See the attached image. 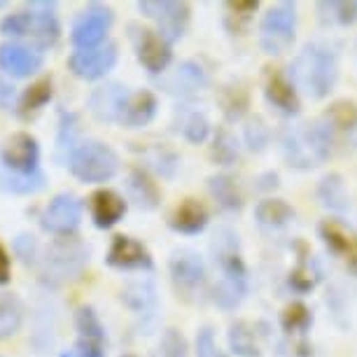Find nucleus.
<instances>
[{
  "instance_id": "nucleus-1",
  "label": "nucleus",
  "mask_w": 357,
  "mask_h": 357,
  "mask_svg": "<svg viewBox=\"0 0 357 357\" xmlns=\"http://www.w3.org/2000/svg\"><path fill=\"white\" fill-rule=\"evenodd\" d=\"M0 33L5 38L31 40L36 50H50L61 38V24L56 17V3L33 0L26 3V10L12 12L0 22Z\"/></svg>"
},
{
  "instance_id": "nucleus-2",
  "label": "nucleus",
  "mask_w": 357,
  "mask_h": 357,
  "mask_svg": "<svg viewBox=\"0 0 357 357\" xmlns=\"http://www.w3.org/2000/svg\"><path fill=\"white\" fill-rule=\"evenodd\" d=\"M339 77L334 52L322 43H308L292 61V82L315 100L329 96Z\"/></svg>"
},
{
  "instance_id": "nucleus-3",
  "label": "nucleus",
  "mask_w": 357,
  "mask_h": 357,
  "mask_svg": "<svg viewBox=\"0 0 357 357\" xmlns=\"http://www.w3.org/2000/svg\"><path fill=\"white\" fill-rule=\"evenodd\" d=\"M215 264L220 268V282L215 287V301L222 308H236L248 292V271L238 252V241L229 229L215 236L213 241Z\"/></svg>"
},
{
  "instance_id": "nucleus-4",
  "label": "nucleus",
  "mask_w": 357,
  "mask_h": 357,
  "mask_svg": "<svg viewBox=\"0 0 357 357\" xmlns=\"http://www.w3.org/2000/svg\"><path fill=\"white\" fill-rule=\"evenodd\" d=\"M332 150L334 131L329 129L325 119L294 126L282 136V154H285L287 164L292 168H299V171L320 166L322 161L332 157Z\"/></svg>"
},
{
  "instance_id": "nucleus-5",
  "label": "nucleus",
  "mask_w": 357,
  "mask_h": 357,
  "mask_svg": "<svg viewBox=\"0 0 357 357\" xmlns=\"http://www.w3.org/2000/svg\"><path fill=\"white\" fill-rule=\"evenodd\" d=\"M86 264H89V245L73 236H63L47 245L38 261V271L43 282L56 287L77 280L84 273Z\"/></svg>"
},
{
  "instance_id": "nucleus-6",
  "label": "nucleus",
  "mask_w": 357,
  "mask_h": 357,
  "mask_svg": "<svg viewBox=\"0 0 357 357\" xmlns=\"http://www.w3.org/2000/svg\"><path fill=\"white\" fill-rule=\"evenodd\" d=\"M68 168L79 183L98 185L107 183L119 173V157L107 143L84 140L68 157Z\"/></svg>"
},
{
  "instance_id": "nucleus-7",
  "label": "nucleus",
  "mask_w": 357,
  "mask_h": 357,
  "mask_svg": "<svg viewBox=\"0 0 357 357\" xmlns=\"http://www.w3.org/2000/svg\"><path fill=\"white\" fill-rule=\"evenodd\" d=\"M294 31H296V5L280 3L271 8L259 24L264 52L266 54L287 52V47L294 43Z\"/></svg>"
},
{
  "instance_id": "nucleus-8",
  "label": "nucleus",
  "mask_w": 357,
  "mask_h": 357,
  "mask_svg": "<svg viewBox=\"0 0 357 357\" xmlns=\"http://www.w3.org/2000/svg\"><path fill=\"white\" fill-rule=\"evenodd\" d=\"M171 280L180 296L187 301H197L206 287V266L194 250L180 248L171 255Z\"/></svg>"
},
{
  "instance_id": "nucleus-9",
  "label": "nucleus",
  "mask_w": 357,
  "mask_h": 357,
  "mask_svg": "<svg viewBox=\"0 0 357 357\" xmlns=\"http://www.w3.org/2000/svg\"><path fill=\"white\" fill-rule=\"evenodd\" d=\"M79 222H82V201L70 192L56 194L43 208V215H40V227L47 234L59 236V238L75 234Z\"/></svg>"
},
{
  "instance_id": "nucleus-10",
  "label": "nucleus",
  "mask_w": 357,
  "mask_h": 357,
  "mask_svg": "<svg viewBox=\"0 0 357 357\" xmlns=\"http://www.w3.org/2000/svg\"><path fill=\"white\" fill-rule=\"evenodd\" d=\"M0 166L17 175L40 173V143L26 131L12 133L0 147Z\"/></svg>"
},
{
  "instance_id": "nucleus-11",
  "label": "nucleus",
  "mask_w": 357,
  "mask_h": 357,
  "mask_svg": "<svg viewBox=\"0 0 357 357\" xmlns=\"http://www.w3.org/2000/svg\"><path fill=\"white\" fill-rule=\"evenodd\" d=\"M114 15L107 5L91 3L89 8L82 10L77 15V19L73 22L70 40L77 50H89V47L103 45V40L107 36V31L112 29Z\"/></svg>"
},
{
  "instance_id": "nucleus-12",
  "label": "nucleus",
  "mask_w": 357,
  "mask_h": 357,
  "mask_svg": "<svg viewBox=\"0 0 357 357\" xmlns=\"http://www.w3.org/2000/svg\"><path fill=\"white\" fill-rule=\"evenodd\" d=\"M131 40L133 50H136V59L150 75H159L168 68L173 59L171 43L161 36L159 31L143 29V26H131Z\"/></svg>"
},
{
  "instance_id": "nucleus-13",
  "label": "nucleus",
  "mask_w": 357,
  "mask_h": 357,
  "mask_svg": "<svg viewBox=\"0 0 357 357\" xmlns=\"http://www.w3.org/2000/svg\"><path fill=\"white\" fill-rule=\"evenodd\" d=\"M138 10L157 22L159 33L168 43L183 38L190 24V5L178 0H140Z\"/></svg>"
},
{
  "instance_id": "nucleus-14",
  "label": "nucleus",
  "mask_w": 357,
  "mask_h": 357,
  "mask_svg": "<svg viewBox=\"0 0 357 357\" xmlns=\"http://www.w3.org/2000/svg\"><path fill=\"white\" fill-rule=\"evenodd\" d=\"M119 52L114 43H103L89 50H75L68 59V68L79 79H100L117 66Z\"/></svg>"
},
{
  "instance_id": "nucleus-15",
  "label": "nucleus",
  "mask_w": 357,
  "mask_h": 357,
  "mask_svg": "<svg viewBox=\"0 0 357 357\" xmlns=\"http://www.w3.org/2000/svg\"><path fill=\"white\" fill-rule=\"evenodd\" d=\"M45 56L36 47L22 43H3L0 45V70L10 77H31L43 68Z\"/></svg>"
},
{
  "instance_id": "nucleus-16",
  "label": "nucleus",
  "mask_w": 357,
  "mask_h": 357,
  "mask_svg": "<svg viewBox=\"0 0 357 357\" xmlns=\"http://www.w3.org/2000/svg\"><path fill=\"white\" fill-rule=\"evenodd\" d=\"M105 261L114 268H122V271H133V268H145L150 271L154 266L150 250L140 243V241L131 238V236H114L110 248H107Z\"/></svg>"
},
{
  "instance_id": "nucleus-17",
  "label": "nucleus",
  "mask_w": 357,
  "mask_h": 357,
  "mask_svg": "<svg viewBox=\"0 0 357 357\" xmlns=\"http://www.w3.org/2000/svg\"><path fill=\"white\" fill-rule=\"evenodd\" d=\"M320 238L339 257L353 275H357V234L336 220L320 222Z\"/></svg>"
},
{
  "instance_id": "nucleus-18",
  "label": "nucleus",
  "mask_w": 357,
  "mask_h": 357,
  "mask_svg": "<svg viewBox=\"0 0 357 357\" xmlns=\"http://www.w3.org/2000/svg\"><path fill=\"white\" fill-rule=\"evenodd\" d=\"M126 98H129V91H126V86H122V84L98 86V89H93L89 96V110L98 122H107V124L117 122L119 124Z\"/></svg>"
},
{
  "instance_id": "nucleus-19",
  "label": "nucleus",
  "mask_w": 357,
  "mask_h": 357,
  "mask_svg": "<svg viewBox=\"0 0 357 357\" xmlns=\"http://www.w3.org/2000/svg\"><path fill=\"white\" fill-rule=\"evenodd\" d=\"M264 96L275 110L282 114H296L299 112V96L296 86L285 73L278 68H268L264 79Z\"/></svg>"
},
{
  "instance_id": "nucleus-20",
  "label": "nucleus",
  "mask_w": 357,
  "mask_h": 357,
  "mask_svg": "<svg viewBox=\"0 0 357 357\" xmlns=\"http://www.w3.org/2000/svg\"><path fill=\"white\" fill-rule=\"evenodd\" d=\"M91 220L98 229H112L126 213V201L122 194L112 190H98L89 199Z\"/></svg>"
},
{
  "instance_id": "nucleus-21",
  "label": "nucleus",
  "mask_w": 357,
  "mask_h": 357,
  "mask_svg": "<svg viewBox=\"0 0 357 357\" xmlns=\"http://www.w3.org/2000/svg\"><path fill=\"white\" fill-rule=\"evenodd\" d=\"M159 107V100L152 91L140 89L136 93H129L122 110V117H119V124L126 126V129H140V126H147L154 119Z\"/></svg>"
},
{
  "instance_id": "nucleus-22",
  "label": "nucleus",
  "mask_w": 357,
  "mask_h": 357,
  "mask_svg": "<svg viewBox=\"0 0 357 357\" xmlns=\"http://www.w3.org/2000/svg\"><path fill=\"white\" fill-rule=\"evenodd\" d=\"M173 231L178 234H187L194 236L199 231H204L208 225V211L206 206L197 199H185L175 206V211L171 213V220H168Z\"/></svg>"
},
{
  "instance_id": "nucleus-23",
  "label": "nucleus",
  "mask_w": 357,
  "mask_h": 357,
  "mask_svg": "<svg viewBox=\"0 0 357 357\" xmlns=\"http://www.w3.org/2000/svg\"><path fill=\"white\" fill-rule=\"evenodd\" d=\"M126 192H129L131 201H136V206L143 208V211H154L161 201L157 183L150 178V173L145 168L138 166H133L129 175H126Z\"/></svg>"
},
{
  "instance_id": "nucleus-24",
  "label": "nucleus",
  "mask_w": 357,
  "mask_h": 357,
  "mask_svg": "<svg viewBox=\"0 0 357 357\" xmlns=\"http://www.w3.org/2000/svg\"><path fill=\"white\" fill-rule=\"evenodd\" d=\"M75 327H77V346L105 353V327H103V322L98 320L93 308L89 306L77 308Z\"/></svg>"
},
{
  "instance_id": "nucleus-25",
  "label": "nucleus",
  "mask_w": 357,
  "mask_h": 357,
  "mask_svg": "<svg viewBox=\"0 0 357 357\" xmlns=\"http://www.w3.org/2000/svg\"><path fill=\"white\" fill-rule=\"evenodd\" d=\"M52 77H43L38 82H33L29 89H24V93L19 96L17 103V112L22 114L24 119H31L33 114L40 112L43 107L52 100Z\"/></svg>"
},
{
  "instance_id": "nucleus-26",
  "label": "nucleus",
  "mask_w": 357,
  "mask_h": 357,
  "mask_svg": "<svg viewBox=\"0 0 357 357\" xmlns=\"http://www.w3.org/2000/svg\"><path fill=\"white\" fill-rule=\"evenodd\" d=\"M24 325V304L12 292H0V341L12 339Z\"/></svg>"
},
{
  "instance_id": "nucleus-27",
  "label": "nucleus",
  "mask_w": 357,
  "mask_h": 357,
  "mask_svg": "<svg viewBox=\"0 0 357 357\" xmlns=\"http://www.w3.org/2000/svg\"><path fill=\"white\" fill-rule=\"evenodd\" d=\"M255 218H257L261 227L280 229L294 218V211H292V206L282 199H264L255 208Z\"/></svg>"
},
{
  "instance_id": "nucleus-28",
  "label": "nucleus",
  "mask_w": 357,
  "mask_h": 357,
  "mask_svg": "<svg viewBox=\"0 0 357 357\" xmlns=\"http://www.w3.org/2000/svg\"><path fill=\"white\" fill-rule=\"evenodd\" d=\"M45 173L40 171L36 175H17L10 173L0 166V190L8 194H17V197H29V194H36L45 187Z\"/></svg>"
},
{
  "instance_id": "nucleus-29",
  "label": "nucleus",
  "mask_w": 357,
  "mask_h": 357,
  "mask_svg": "<svg viewBox=\"0 0 357 357\" xmlns=\"http://www.w3.org/2000/svg\"><path fill=\"white\" fill-rule=\"evenodd\" d=\"M325 122L334 133L357 131V103L353 100H336L327 107Z\"/></svg>"
},
{
  "instance_id": "nucleus-30",
  "label": "nucleus",
  "mask_w": 357,
  "mask_h": 357,
  "mask_svg": "<svg viewBox=\"0 0 357 357\" xmlns=\"http://www.w3.org/2000/svg\"><path fill=\"white\" fill-rule=\"evenodd\" d=\"M208 190H211L213 199L218 201L222 208H227V211H238V208L243 206V197H241V192H238V185H236V180L229 178V175H213V178L208 180Z\"/></svg>"
},
{
  "instance_id": "nucleus-31",
  "label": "nucleus",
  "mask_w": 357,
  "mask_h": 357,
  "mask_svg": "<svg viewBox=\"0 0 357 357\" xmlns=\"http://www.w3.org/2000/svg\"><path fill=\"white\" fill-rule=\"evenodd\" d=\"M171 84H175V91H180V93H194L197 89H204L208 84V75L199 63L185 61L178 66Z\"/></svg>"
},
{
  "instance_id": "nucleus-32",
  "label": "nucleus",
  "mask_w": 357,
  "mask_h": 357,
  "mask_svg": "<svg viewBox=\"0 0 357 357\" xmlns=\"http://www.w3.org/2000/svg\"><path fill=\"white\" fill-rule=\"evenodd\" d=\"M318 197L322 204L327 208H332V211H346L348 208V194H346V187H343V178L336 173L322 178V183L318 187Z\"/></svg>"
},
{
  "instance_id": "nucleus-33",
  "label": "nucleus",
  "mask_w": 357,
  "mask_h": 357,
  "mask_svg": "<svg viewBox=\"0 0 357 357\" xmlns=\"http://www.w3.org/2000/svg\"><path fill=\"white\" fill-rule=\"evenodd\" d=\"M211 157L220 166H231L238 159V143H236V138L229 129H218V133H215Z\"/></svg>"
},
{
  "instance_id": "nucleus-34",
  "label": "nucleus",
  "mask_w": 357,
  "mask_h": 357,
  "mask_svg": "<svg viewBox=\"0 0 357 357\" xmlns=\"http://www.w3.org/2000/svg\"><path fill=\"white\" fill-rule=\"evenodd\" d=\"M229 346L236 355L241 357H255L257 355V341H255V332L248 322H236L229 332Z\"/></svg>"
},
{
  "instance_id": "nucleus-35",
  "label": "nucleus",
  "mask_w": 357,
  "mask_h": 357,
  "mask_svg": "<svg viewBox=\"0 0 357 357\" xmlns=\"http://www.w3.org/2000/svg\"><path fill=\"white\" fill-rule=\"evenodd\" d=\"M122 301L133 311H147V308L154 306L157 296H154V287L150 282H133V285L122 292Z\"/></svg>"
},
{
  "instance_id": "nucleus-36",
  "label": "nucleus",
  "mask_w": 357,
  "mask_h": 357,
  "mask_svg": "<svg viewBox=\"0 0 357 357\" xmlns=\"http://www.w3.org/2000/svg\"><path fill=\"white\" fill-rule=\"evenodd\" d=\"M311 311L301 304V301H294V304H289L285 311H282V329L285 332H306L308 327H311Z\"/></svg>"
},
{
  "instance_id": "nucleus-37",
  "label": "nucleus",
  "mask_w": 357,
  "mask_h": 357,
  "mask_svg": "<svg viewBox=\"0 0 357 357\" xmlns=\"http://www.w3.org/2000/svg\"><path fill=\"white\" fill-rule=\"evenodd\" d=\"M248 107V93L241 86H225L222 89V110L229 119H238Z\"/></svg>"
},
{
  "instance_id": "nucleus-38",
  "label": "nucleus",
  "mask_w": 357,
  "mask_h": 357,
  "mask_svg": "<svg viewBox=\"0 0 357 357\" xmlns=\"http://www.w3.org/2000/svg\"><path fill=\"white\" fill-rule=\"evenodd\" d=\"M208 131H211V124H208L206 114L190 112L183 119V136L190 140V143H194V145L204 143V140L208 138Z\"/></svg>"
},
{
  "instance_id": "nucleus-39",
  "label": "nucleus",
  "mask_w": 357,
  "mask_h": 357,
  "mask_svg": "<svg viewBox=\"0 0 357 357\" xmlns=\"http://www.w3.org/2000/svg\"><path fill=\"white\" fill-rule=\"evenodd\" d=\"M318 271L313 268L311 261L301 259L299 264H296V268L292 271V275H289V282H292L294 289H299V292H308V289L315 287V282H318Z\"/></svg>"
},
{
  "instance_id": "nucleus-40",
  "label": "nucleus",
  "mask_w": 357,
  "mask_h": 357,
  "mask_svg": "<svg viewBox=\"0 0 357 357\" xmlns=\"http://www.w3.org/2000/svg\"><path fill=\"white\" fill-rule=\"evenodd\" d=\"M75 133H77V117L73 112H61V126H59V152L68 150L75 152Z\"/></svg>"
},
{
  "instance_id": "nucleus-41",
  "label": "nucleus",
  "mask_w": 357,
  "mask_h": 357,
  "mask_svg": "<svg viewBox=\"0 0 357 357\" xmlns=\"http://www.w3.org/2000/svg\"><path fill=\"white\" fill-rule=\"evenodd\" d=\"M161 355L164 357H185L187 355V341L178 329H166L161 339Z\"/></svg>"
},
{
  "instance_id": "nucleus-42",
  "label": "nucleus",
  "mask_w": 357,
  "mask_h": 357,
  "mask_svg": "<svg viewBox=\"0 0 357 357\" xmlns=\"http://www.w3.org/2000/svg\"><path fill=\"white\" fill-rule=\"evenodd\" d=\"M322 8L332 10V19L341 26H350L357 22V3L350 0V3H320Z\"/></svg>"
},
{
  "instance_id": "nucleus-43",
  "label": "nucleus",
  "mask_w": 357,
  "mask_h": 357,
  "mask_svg": "<svg viewBox=\"0 0 357 357\" xmlns=\"http://www.w3.org/2000/svg\"><path fill=\"white\" fill-rule=\"evenodd\" d=\"M12 248H15V255L24 261V264H33L38 257V241L33 234H19Z\"/></svg>"
},
{
  "instance_id": "nucleus-44",
  "label": "nucleus",
  "mask_w": 357,
  "mask_h": 357,
  "mask_svg": "<svg viewBox=\"0 0 357 357\" xmlns=\"http://www.w3.org/2000/svg\"><path fill=\"white\" fill-rule=\"evenodd\" d=\"M245 140H248V145H250L252 150H261V147L266 145V140H268L266 126L261 124L259 119H255V122H250L245 126Z\"/></svg>"
},
{
  "instance_id": "nucleus-45",
  "label": "nucleus",
  "mask_w": 357,
  "mask_h": 357,
  "mask_svg": "<svg viewBox=\"0 0 357 357\" xmlns=\"http://www.w3.org/2000/svg\"><path fill=\"white\" fill-rule=\"evenodd\" d=\"M197 353H199V357H220L218 346H215V339H213V332H211V329H201V332H199Z\"/></svg>"
},
{
  "instance_id": "nucleus-46",
  "label": "nucleus",
  "mask_w": 357,
  "mask_h": 357,
  "mask_svg": "<svg viewBox=\"0 0 357 357\" xmlns=\"http://www.w3.org/2000/svg\"><path fill=\"white\" fill-rule=\"evenodd\" d=\"M17 89L0 75V110H17Z\"/></svg>"
},
{
  "instance_id": "nucleus-47",
  "label": "nucleus",
  "mask_w": 357,
  "mask_h": 357,
  "mask_svg": "<svg viewBox=\"0 0 357 357\" xmlns=\"http://www.w3.org/2000/svg\"><path fill=\"white\" fill-rule=\"evenodd\" d=\"M227 10H231L234 17L250 19V15H255V10H257V0H236V3H227Z\"/></svg>"
},
{
  "instance_id": "nucleus-48",
  "label": "nucleus",
  "mask_w": 357,
  "mask_h": 357,
  "mask_svg": "<svg viewBox=\"0 0 357 357\" xmlns=\"http://www.w3.org/2000/svg\"><path fill=\"white\" fill-rule=\"evenodd\" d=\"M12 280V259L8 248L0 243V285H8Z\"/></svg>"
},
{
  "instance_id": "nucleus-49",
  "label": "nucleus",
  "mask_w": 357,
  "mask_h": 357,
  "mask_svg": "<svg viewBox=\"0 0 357 357\" xmlns=\"http://www.w3.org/2000/svg\"><path fill=\"white\" fill-rule=\"evenodd\" d=\"M61 357H105V353H98V350H89L84 346H75L73 350H66Z\"/></svg>"
},
{
  "instance_id": "nucleus-50",
  "label": "nucleus",
  "mask_w": 357,
  "mask_h": 357,
  "mask_svg": "<svg viewBox=\"0 0 357 357\" xmlns=\"http://www.w3.org/2000/svg\"><path fill=\"white\" fill-rule=\"evenodd\" d=\"M0 8H5V3H3V0H0Z\"/></svg>"
},
{
  "instance_id": "nucleus-51",
  "label": "nucleus",
  "mask_w": 357,
  "mask_h": 357,
  "mask_svg": "<svg viewBox=\"0 0 357 357\" xmlns=\"http://www.w3.org/2000/svg\"><path fill=\"white\" fill-rule=\"evenodd\" d=\"M124 357H136V355H124Z\"/></svg>"
}]
</instances>
